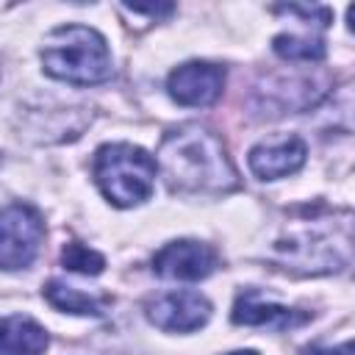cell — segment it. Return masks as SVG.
Here are the masks:
<instances>
[{"instance_id":"16","label":"cell","mask_w":355,"mask_h":355,"mask_svg":"<svg viewBox=\"0 0 355 355\" xmlns=\"http://www.w3.org/2000/svg\"><path fill=\"white\" fill-rule=\"evenodd\" d=\"M308 355H352V344L344 341L341 347H333V349H313V352H308Z\"/></svg>"},{"instance_id":"17","label":"cell","mask_w":355,"mask_h":355,"mask_svg":"<svg viewBox=\"0 0 355 355\" xmlns=\"http://www.w3.org/2000/svg\"><path fill=\"white\" fill-rule=\"evenodd\" d=\"M227 355H258L255 349H236V352H227Z\"/></svg>"},{"instance_id":"2","label":"cell","mask_w":355,"mask_h":355,"mask_svg":"<svg viewBox=\"0 0 355 355\" xmlns=\"http://www.w3.org/2000/svg\"><path fill=\"white\" fill-rule=\"evenodd\" d=\"M39 55L47 75L75 86L105 83L114 72L103 33L86 25H61L50 31Z\"/></svg>"},{"instance_id":"12","label":"cell","mask_w":355,"mask_h":355,"mask_svg":"<svg viewBox=\"0 0 355 355\" xmlns=\"http://www.w3.org/2000/svg\"><path fill=\"white\" fill-rule=\"evenodd\" d=\"M44 297L53 308L69 311V313H83V316H103L111 305V297H94V294H86L61 280H50L44 286Z\"/></svg>"},{"instance_id":"11","label":"cell","mask_w":355,"mask_h":355,"mask_svg":"<svg viewBox=\"0 0 355 355\" xmlns=\"http://www.w3.org/2000/svg\"><path fill=\"white\" fill-rule=\"evenodd\" d=\"M47 347V333L39 322L28 316L0 319V355H42Z\"/></svg>"},{"instance_id":"14","label":"cell","mask_w":355,"mask_h":355,"mask_svg":"<svg viewBox=\"0 0 355 355\" xmlns=\"http://www.w3.org/2000/svg\"><path fill=\"white\" fill-rule=\"evenodd\" d=\"M61 263L69 272H80V275H100L105 269V258L100 252H94L92 247L80 244V241H69L61 250Z\"/></svg>"},{"instance_id":"4","label":"cell","mask_w":355,"mask_h":355,"mask_svg":"<svg viewBox=\"0 0 355 355\" xmlns=\"http://www.w3.org/2000/svg\"><path fill=\"white\" fill-rule=\"evenodd\" d=\"M44 239V222L36 208L11 202L0 208V269L17 272L36 261Z\"/></svg>"},{"instance_id":"13","label":"cell","mask_w":355,"mask_h":355,"mask_svg":"<svg viewBox=\"0 0 355 355\" xmlns=\"http://www.w3.org/2000/svg\"><path fill=\"white\" fill-rule=\"evenodd\" d=\"M275 53L288 61H322L324 42L319 36H300V33H280L272 42Z\"/></svg>"},{"instance_id":"7","label":"cell","mask_w":355,"mask_h":355,"mask_svg":"<svg viewBox=\"0 0 355 355\" xmlns=\"http://www.w3.org/2000/svg\"><path fill=\"white\" fill-rule=\"evenodd\" d=\"M222 86H225V69L211 61L180 64L166 78V89L172 100H178L180 105H191V108L216 103L222 94Z\"/></svg>"},{"instance_id":"1","label":"cell","mask_w":355,"mask_h":355,"mask_svg":"<svg viewBox=\"0 0 355 355\" xmlns=\"http://www.w3.org/2000/svg\"><path fill=\"white\" fill-rule=\"evenodd\" d=\"M172 191L222 194L239 186V172L222 139L200 125L169 130L158 147V164Z\"/></svg>"},{"instance_id":"10","label":"cell","mask_w":355,"mask_h":355,"mask_svg":"<svg viewBox=\"0 0 355 355\" xmlns=\"http://www.w3.org/2000/svg\"><path fill=\"white\" fill-rule=\"evenodd\" d=\"M308 319V313H297L294 308L277 305V302H263L258 291H244L239 294L236 305H233V322L236 324H250V327H291V324H302Z\"/></svg>"},{"instance_id":"3","label":"cell","mask_w":355,"mask_h":355,"mask_svg":"<svg viewBox=\"0 0 355 355\" xmlns=\"http://www.w3.org/2000/svg\"><path fill=\"white\" fill-rule=\"evenodd\" d=\"M155 158L128 141L103 144L94 153V180L108 202L119 208L139 205L155 186Z\"/></svg>"},{"instance_id":"5","label":"cell","mask_w":355,"mask_h":355,"mask_svg":"<svg viewBox=\"0 0 355 355\" xmlns=\"http://www.w3.org/2000/svg\"><path fill=\"white\" fill-rule=\"evenodd\" d=\"M277 252H283L286 263H291L302 272H330L349 261V241L336 244L330 233L305 227V230L288 236V241H280Z\"/></svg>"},{"instance_id":"6","label":"cell","mask_w":355,"mask_h":355,"mask_svg":"<svg viewBox=\"0 0 355 355\" xmlns=\"http://www.w3.org/2000/svg\"><path fill=\"white\" fill-rule=\"evenodd\" d=\"M147 319L166 333H191L211 319V302L197 291H166L144 305Z\"/></svg>"},{"instance_id":"8","label":"cell","mask_w":355,"mask_h":355,"mask_svg":"<svg viewBox=\"0 0 355 355\" xmlns=\"http://www.w3.org/2000/svg\"><path fill=\"white\" fill-rule=\"evenodd\" d=\"M153 269L166 280H202L216 269V252L194 239L169 241L155 252Z\"/></svg>"},{"instance_id":"15","label":"cell","mask_w":355,"mask_h":355,"mask_svg":"<svg viewBox=\"0 0 355 355\" xmlns=\"http://www.w3.org/2000/svg\"><path fill=\"white\" fill-rule=\"evenodd\" d=\"M128 11L133 14H150V17H158V14H169L172 6H125Z\"/></svg>"},{"instance_id":"9","label":"cell","mask_w":355,"mask_h":355,"mask_svg":"<svg viewBox=\"0 0 355 355\" xmlns=\"http://www.w3.org/2000/svg\"><path fill=\"white\" fill-rule=\"evenodd\" d=\"M247 164L261 180H277V178L294 175L305 164V141L300 136L266 139L250 150Z\"/></svg>"}]
</instances>
